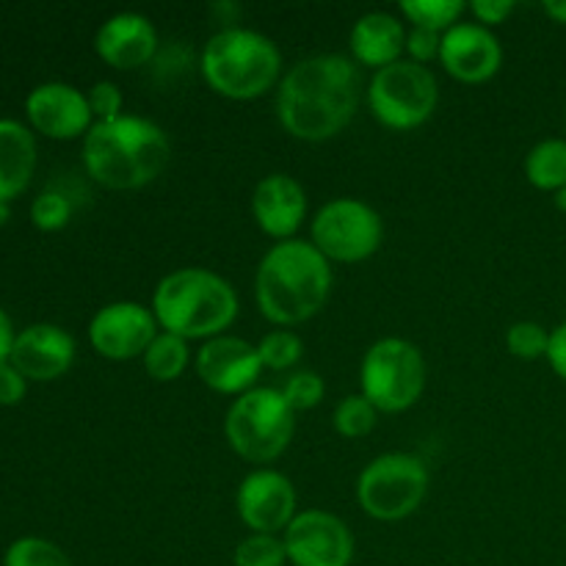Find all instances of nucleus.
Wrapping results in <instances>:
<instances>
[{
    "mask_svg": "<svg viewBox=\"0 0 566 566\" xmlns=\"http://www.w3.org/2000/svg\"><path fill=\"white\" fill-rule=\"evenodd\" d=\"M359 70L337 53L298 61L276 86V116L298 142H326L343 133L359 105Z\"/></svg>",
    "mask_w": 566,
    "mask_h": 566,
    "instance_id": "f257e3e1",
    "label": "nucleus"
},
{
    "mask_svg": "<svg viewBox=\"0 0 566 566\" xmlns=\"http://www.w3.org/2000/svg\"><path fill=\"white\" fill-rule=\"evenodd\" d=\"M332 265L310 241H280L263 254L254 276L258 310L276 329L315 318L332 296Z\"/></svg>",
    "mask_w": 566,
    "mask_h": 566,
    "instance_id": "f03ea898",
    "label": "nucleus"
},
{
    "mask_svg": "<svg viewBox=\"0 0 566 566\" xmlns=\"http://www.w3.org/2000/svg\"><path fill=\"white\" fill-rule=\"evenodd\" d=\"M171 142L160 125L136 114L94 122L83 136V166L97 186L111 191H136L166 171Z\"/></svg>",
    "mask_w": 566,
    "mask_h": 566,
    "instance_id": "7ed1b4c3",
    "label": "nucleus"
},
{
    "mask_svg": "<svg viewBox=\"0 0 566 566\" xmlns=\"http://www.w3.org/2000/svg\"><path fill=\"white\" fill-rule=\"evenodd\" d=\"M153 313L160 332L182 340H213L224 335L238 318V293L216 271L177 269L158 282L153 296Z\"/></svg>",
    "mask_w": 566,
    "mask_h": 566,
    "instance_id": "20e7f679",
    "label": "nucleus"
},
{
    "mask_svg": "<svg viewBox=\"0 0 566 566\" xmlns=\"http://www.w3.org/2000/svg\"><path fill=\"white\" fill-rule=\"evenodd\" d=\"M199 70L221 97L258 99L282 81V53L263 33L230 25L208 39Z\"/></svg>",
    "mask_w": 566,
    "mask_h": 566,
    "instance_id": "39448f33",
    "label": "nucleus"
},
{
    "mask_svg": "<svg viewBox=\"0 0 566 566\" xmlns=\"http://www.w3.org/2000/svg\"><path fill=\"white\" fill-rule=\"evenodd\" d=\"M296 431V412L282 390L254 387L232 401L224 418V434L232 451L252 464H269L287 451Z\"/></svg>",
    "mask_w": 566,
    "mask_h": 566,
    "instance_id": "423d86ee",
    "label": "nucleus"
},
{
    "mask_svg": "<svg viewBox=\"0 0 566 566\" xmlns=\"http://www.w3.org/2000/svg\"><path fill=\"white\" fill-rule=\"evenodd\" d=\"M363 396L379 412H407L420 401L426 387V359L415 343L401 337H381L365 352Z\"/></svg>",
    "mask_w": 566,
    "mask_h": 566,
    "instance_id": "0eeeda50",
    "label": "nucleus"
},
{
    "mask_svg": "<svg viewBox=\"0 0 566 566\" xmlns=\"http://www.w3.org/2000/svg\"><path fill=\"white\" fill-rule=\"evenodd\" d=\"M429 492V470L412 453L376 457L359 473L357 501L368 517L379 523H398L412 517Z\"/></svg>",
    "mask_w": 566,
    "mask_h": 566,
    "instance_id": "6e6552de",
    "label": "nucleus"
},
{
    "mask_svg": "<svg viewBox=\"0 0 566 566\" xmlns=\"http://www.w3.org/2000/svg\"><path fill=\"white\" fill-rule=\"evenodd\" d=\"M440 103V86L429 66L415 61L376 70L368 83L370 114L390 130H415L426 125Z\"/></svg>",
    "mask_w": 566,
    "mask_h": 566,
    "instance_id": "1a4fd4ad",
    "label": "nucleus"
},
{
    "mask_svg": "<svg viewBox=\"0 0 566 566\" xmlns=\"http://www.w3.org/2000/svg\"><path fill=\"white\" fill-rule=\"evenodd\" d=\"M381 238V216L368 202L352 197L326 202L310 227V243L329 263H363L379 252Z\"/></svg>",
    "mask_w": 566,
    "mask_h": 566,
    "instance_id": "9d476101",
    "label": "nucleus"
},
{
    "mask_svg": "<svg viewBox=\"0 0 566 566\" xmlns=\"http://www.w3.org/2000/svg\"><path fill=\"white\" fill-rule=\"evenodd\" d=\"M285 553L293 566H352L354 536L348 525L324 509H307L285 528Z\"/></svg>",
    "mask_w": 566,
    "mask_h": 566,
    "instance_id": "9b49d317",
    "label": "nucleus"
},
{
    "mask_svg": "<svg viewBox=\"0 0 566 566\" xmlns=\"http://www.w3.org/2000/svg\"><path fill=\"white\" fill-rule=\"evenodd\" d=\"M158 332L160 326L153 307L138 302H114L94 313L88 324V343L99 357L111 363H127L144 357Z\"/></svg>",
    "mask_w": 566,
    "mask_h": 566,
    "instance_id": "f8f14e48",
    "label": "nucleus"
},
{
    "mask_svg": "<svg viewBox=\"0 0 566 566\" xmlns=\"http://www.w3.org/2000/svg\"><path fill=\"white\" fill-rule=\"evenodd\" d=\"M241 523L252 534H280L296 517V490L276 470L260 468L241 481L235 495Z\"/></svg>",
    "mask_w": 566,
    "mask_h": 566,
    "instance_id": "ddd939ff",
    "label": "nucleus"
},
{
    "mask_svg": "<svg viewBox=\"0 0 566 566\" xmlns=\"http://www.w3.org/2000/svg\"><path fill=\"white\" fill-rule=\"evenodd\" d=\"M25 116L31 127L55 142H72L92 130L94 116L88 97L72 83H39L25 97Z\"/></svg>",
    "mask_w": 566,
    "mask_h": 566,
    "instance_id": "4468645a",
    "label": "nucleus"
},
{
    "mask_svg": "<svg viewBox=\"0 0 566 566\" xmlns=\"http://www.w3.org/2000/svg\"><path fill=\"white\" fill-rule=\"evenodd\" d=\"M263 363L258 346L235 335L205 340L197 352V376L221 396H243L254 390Z\"/></svg>",
    "mask_w": 566,
    "mask_h": 566,
    "instance_id": "2eb2a0df",
    "label": "nucleus"
},
{
    "mask_svg": "<svg viewBox=\"0 0 566 566\" xmlns=\"http://www.w3.org/2000/svg\"><path fill=\"white\" fill-rule=\"evenodd\" d=\"M440 64L462 83H484L495 77L503 64V48L490 28L479 22H459L442 33Z\"/></svg>",
    "mask_w": 566,
    "mask_h": 566,
    "instance_id": "dca6fc26",
    "label": "nucleus"
},
{
    "mask_svg": "<svg viewBox=\"0 0 566 566\" xmlns=\"http://www.w3.org/2000/svg\"><path fill=\"white\" fill-rule=\"evenodd\" d=\"M75 337L55 324H33L17 332L9 363L28 381L61 379L75 363Z\"/></svg>",
    "mask_w": 566,
    "mask_h": 566,
    "instance_id": "f3484780",
    "label": "nucleus"
},
{
    "mask_svg": "<svg viewBox=\"0 0 566 566\" xmlns=\"http://www.w3.org/2000/svg\"><path fill=\"white\" fill-rule=\"evenodd\" d=\"M94 50L114 70H138L158 53V31L149 17L138 11H119L99 25Z\"/></svg>",
    "mask_w": 566,
    "mask_h": 566,
    "instance_id": "a211bd4d",
    "label": "nucleus"
},
{
    "mask_svg": "<svg viewBox=\"0 0 566 566\" xmlns=\"http://www.w3.org/2000/svg\"><path fill=\"white\" fill-rule=\"evenodd\" d=\"M252 213L265 235L291 241L307 219V191L296 177L269 175L254 186Z\"/></svg>",
    "mask_w": 566,
    "mask_h": 566,
    "instance_id": "6ab92c4d",
    "label": "nucleus"
},
{
    "mask_svg": "<svg viewBox=\"0 0 566 566\" xmlns=\"http://www.w3.org/2000/svg\"><path fill=\"white\" fill-rule=\"evenodd\" d=\"M348 42H352V55L357 64L385 70L401 61V53L407 50V28L396 14L368 11L354 22Z\"/></svg>",
    "mask_w": 566,
    "mask_h": 566,
    "instance_id": "aec40b11",
    "label": "nucleus"
},
{
    "mask_svg": "<svg viewBox=\"0 0 566 566\" xmlns=\"http://www.w3.org/2000/svg\"><path fill=\"white\" fill-rule=\"evenodd\" d=\"M36 171V138L17 119H0V202L20 197Z\"/></svg>",
    "mask_w": 566,
    "mask_h": 566,
    "instance_id": "412c9836",
    "label": "nucleus"
},
{
    "mask_svg": "<svg viewBox=\"0 0 566 566\" xmlns=\"http://www.w3.org/2000/svg\"><path fill=\"white\" fill-rule=\"evenodd\" d=\"M525 177L539 191H562L566 186V138L536 144L525 158Z\"/></svg>",
    "mask_w": 566,
    "mask_h": 566,
    "instance_id": "4be33fe9",
    "label": "nucleus"
},
{
    "mask_svg": "<svg viewBox=\"0 0 566 566\" xmlns=\"http://www.w3.org/2000/svg\"><path fill=\"white\" fill-rule=\"evenodd\" d=\"M144 370L149 379L155 381H175L186 374L188 363H191V352H188V340L171 335V332H158L155 340L142 357Z\"/></svg>",
    "mask_w": 566,
    "mask_h": 566,
    "instance_id": "5701e85b",
    "label": "nucleus"
},
{
    "mask_svg": "<svg viewBox=\"0 0 566 566\" xmlns=\"http://www.w3.org/2000/svg\"><path fill=\"white\" fill-rule=\"evenodd\" d=\"M468 6L462 0H403L401 14L412 22V28H426V31L446 33L459 25V17Z\"/></svg>",
    "mask_w": 566,
    "mask_h": 566,
    "instance_id": "b1692460",
    "label": "nucleus"
},
{
    "mask_svg": "<svg viewBox=\"0 0 566 566\" xmlns=\"http://www.w3.org/2000/svg\"><path fill=\"white\" fill-rule=\"evenodd\" d=\"M376 420H379V409L363 392L343 398L335 407V415H332V423H335L337 434L348 437V440L368 437L376 429Z\"/></svg>",
    "mask_w": 566,
    "mask_h": 566,
    "instance_id": "393cba45",
    "label": "nucleus"
},
{
    "mask_svg": "<svg viewBox=\"0 0 566 566\" xmlns=\"http://www.w3.org/2000/svg\"><path fill=\"white\" fill-rule=\"evenodd\" d=\"M3 566H72L70 556L42 536H22L11 542Z\"/></svg>",
    "mask_w": 566,
    "mask_h": 566,
    "instance_id": "a878e982",
    "label": "nucleus"
},
{
    "mask_svg": "<svg viewBox=\"0 0 566 566\" xmlns=\"http://www.w3.org/2000/svg\"><path fill=\"white\" fill-rule=\"evenodd\" d=\"M258 354L263 368L269 370H287L302 359L304 343L296 332L291 329H274L269 335H263V340L258 343Z\"/></svg>",
    "mask_w": 566,
    "mask_h": 566,
    "instance_id": "bb28decb",
    "label": "nucleus"
},
{
    "mask_svg": "<svg viewBox=\"0 0 566 566\" xmlns=\"http://www.w3.org/2000/svg\"><path fill=\"white\" fill-rule=\"evenodd\" d=\"M232 562L235 566H285V542L276 534H249L238 542Z\"/></svg>",
    "mask_w": 566,
    "mask_h": 566,
    "instance_id": "cd10ccee",
    "label": "nucleus"
},
{
    "mask_svg": "<svg viewBox=\"0 0 566 566\" xmlns=\"http://www.w3.org/2000/svg\"><path fill=\"white\" fill-rule=\"evenodd\" d=\"M506 346L509 352L517 359H539L547 357V346H551V332L534 321H517L509 326L506 332Z\"/></svg>",
    "mask_w": 566,
    "mask_h": 566,
    "instance_id": "c85d7f7f",
    "label": "nucleus"
},
{
    "mask_svg": "<svg viewBox=\"0 0 566 566\" xmlns=\"http://www.w3.org/2000/svg\"><path fill=\"white\" fill-rule=\"evenodd\" d=\"M72 199L61 191H42L31 205V221L42 232H59L70 224Z\"/></svg>",
    "mask_w": 566,
    "mask_h": 566,
    "instance_id": "c756f323",
    "label": "nucleus"
},
{
    "mask_svg": "<svg viewBox=\"0 0 566 566\" xmlns=\"http://www.w3.org/2000/svg\"><path fill=\"white\" fill-rule=\"evenodd\" d=\"M326 385L315 370H298L282 387V396L291 403L293 412H307V409H315L321 401H324Z\"/></svg>",
    "mask_w": 566,
    "mask_h": 566,
    "instance_id": "7c9ffc66",
    "label": "nucleus"
},
{
    "mask_svg": "<svg viewBox=\"0 0 566 566\" xmlns=\"http://www.w3.org/2000/svg\"><path fill=\"white\" fill-rule=\"evenodd\" d=\"M88 108H92L94 122H111L122 116V105H125V97H122V88L111 81L94 83L86 92Z\"/></svg>",
    "mask_w": 566,
    "mask_h": 566,
    "instance_id": "2f4dec72",
    "label": "nucleus"
},
{
    "mask_svg": "<svg viewBox=\"0 0 566 566\" xmlns=\"http://www.w3.org/2000/svg\"><path fill=\"white\" fill-rule=\"evenodd\" d=\"M440 48H442V33L437 31H426V28H412L407 31V53L409 61L415 64H429V61L440 59Z\"/></svg>",
    "mask_w": 566,
    "mask_h": 566,
    "instance_id": "473e14b6",
    "label": "nucleus"
},
{
    "mask_svg": "<svg viewBox=\"0 0 566 566\" xmlns=\"http://www.w3.org/2000/svg\"><path fill=\"white\" fill-rule=\"evenodd\" d=\"M28 379L11 363L0 365V407H17L25 398Z\"/></svg>",
    "mask_w": 566,
    "mask_h": 566,
    "instance_id": "72a5a7b5",
    "label": "nucleus"
},
{
    "mask_svg": "<svg viewBox=\"0 0 566 566\" xmlns=\"http://www.w3.org/2000/svg\"><path fill=\"white\" fill-rule=\"evenodd\" d=\"M514 9H517V6H514L512 0H475V3L470 6L475 22H479V25H484V28L501 25V22H506L509 17H512Z\"/></svg>",
    "mask_w": 566,
    "mask_h": 566,
    "instance_id": "f704fd0d",
    "label": "nucleus"
},
{
    "mask_svg": "<svg viewBox=\"0 0 566 566\" xmlns=\"http://www.w3.org/2000/svg\"><path fill=\"white\" fill-rule=\"evenodd\" d=\"M547 363L562 379H566V324L551 332V346H547Z\"/></svg>",
    "mask_w": 566,
    "mask_h": 566,
    "instance_id": "c9c22d12",
    "label": "nucleus"
},
{
    "mask_svg": "<svg viewBox=\"0 0 566 566\" xmlns=\"http://www.w3.org/2000/svg\"><path fill=\"white\" fill-rule=\"evenodd\" d=\"M14 337H17V332H14V326H11L9 313L0 307V365L9 363L11 346H14Z\"/></svg>",
    "mask_w": 566,
    "mask_h": 566,
    "instance_id": "e433bc0d",
    "label": "nucleus"
},
{
    "mask_svg": "<svg viewBox=\"0 0 566 566\" xmlns=\"http://www.w3.org/2000/svg\"><path fill=\"white\" fill-rule=\"evenodd\" d=\"M545 14L566 25V0H551V3H545Z\"/></svg>",
    "mask_w": 566,
    "mask_h": 566,
    "instance_id": "4c0bfd02",
    "label": "nucleus"
},
{
    "mask_svg": "<svg viewBox=\"0 0 566 566\" xmlns=\"http://www.w3.org/2000/svg\"><path fill=\"white\" fill-rule=\"evenodd\" d=\"M553 202H556L558 210H564L566 213V186L562 188V191H556V199H553Z\"/></svg>",
    "mask_w": 566,
    "mask_h": 566,
    "instance_id": "58836bf2",
    "label": "nucleus"
},
{
    "mask_svg": "<svg viewBox=\"0 0 566 566\" xmlns=\"http://www.w3.org/2000/svg\"><path fill=\"white\" fill-rule=\"evenodd\" d=\"M9 216H11V208L6 202H0V224H6V221H9Z\"/></svg>",
    "mask_w": 566,
    "mask_h": 566,
    "instance_id": "ea45409f",
    "label": "nucleus"
}]
</instances>
